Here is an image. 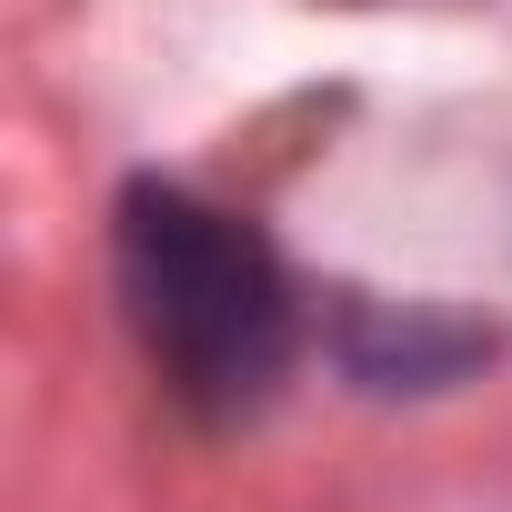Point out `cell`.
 <instances>
[{"instance_id": "1", "label": "cell", "mask_w": 512, "mask_h": 512, "mask_svg": "<svg viewBox=\"0 0 512 512\" xmlns=\"http://www.w3.org/2000/svg\"><path fill=\"white\" fill-rule=\"evenodd\" d=\"M111 262H121V312H131L151 372L201 422H241L282 392V372L302 352V292L241 211H221L181 181H131Z\"/></svg>"}]
</instances>
